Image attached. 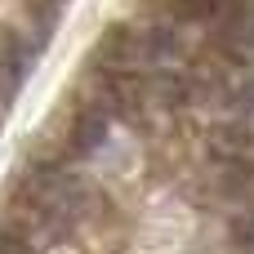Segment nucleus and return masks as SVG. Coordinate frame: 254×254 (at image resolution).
Returning a JSON list of instances; mask_svg holds the SVG:
<instances>
[{"label":"nucleus","mask_w":254,"mask_h":254,"mask_svg":"<svg viewBox=\"0 0 254 254\" xmlns=\"http://www.w3.org/2000/svg\"><path fill=\"white\" fill-rule=\"evenodd\" d=\"M232 246H237V254H254V214H241L232 223Z\"/></svg>","instance_id":"39448f33"},{"label":"nucleus","mask_w":254,"mask_h":254,"mask_svg":"<svg viewBox=\"0 0 254 254\" xmlns=\"http://www.w3.org/2000/svg\"><path fill=\"white\" fill-rule=\"evenodd\" d=\"M165 9L183 22H210L219 13V0H165Z\"/></svg>","instance_id":"20e7f679"},{"label":"nucleus","mask_w":254,"mask_h":254,"mask_svg":"<svg viewBox=\"0 0 254 254\" xmlns=\"http://www.w3.org/2000/svg\"><path fill=\"white\" fill-rule=\"evenodd\" d=\"M98 67L107 71V76H116V71H134V67H143V31H134V27H107L103 31V40H98Z\"/></svg>","instance_id":"f03ea898"},{"label":"nucleus","mask_w":254,"mask_h":254,"mask_svg":"<svg viewBox=\"0 0 254 254\" xmlns=\"http://www.w3.org/2000/svg\"><path fill=\"white\" fill-rule=\"evenodd\" d=\"M107 125H112V107H107V103L80 107V112H76V121H71L67 152H71V156H94V152L107 143Z\"/></svg>","instance_id":"7ed1b4c3"},{"label":"nucleus","mask_w":254,"mask_h":254,"mask_svg":"<svg viewBox=\"0 0 254 254\" xmlns=\"http://www.w3.org/2000/svg\"><path fill=\"white\" fill-rule=\"evenodd\" d=\"M22 205L31 210L36 223H45V228H67V223L80 214L85 192H80V183H76L71 174H63V170H36V174L27 179V188H22Z\"/></svg>","instance_id":"f257e3e1"},{"label":"nucleus","mask_w":254,"mask_h":254,"mask_svg":"<svg viewBox=\"0 0 254 254\" xmlns=\"http://www.w3.org/2000/svg\"><path fill=\"white\" fill-rule=\"evenodd\" d=\"M54 4H58V0H54Z\"/></svg>","instance_id":"0eeeda50"},{"label":"nucleus","mask_w":254,"mask_h":254,"mask_svg":"<svg viewBox=\"0 0 254 254\" xmlns=\"http://www.w3.org/2000/svg\"><path fill=\"white\" fill-rule=\"evenodd\" d=\"M0 254H31L27 250V237L13 232V228H0Z\"/></svg>","instance_id":"423d86ee"},{"label":"nucleus","mask_w":254,"mask_h":254,"mask_svg":"<svg viewBox=\"0 0 254 254\" xmlns=\"http://www.w3.org/2000/svg\"><path fill=\"white\" fill-rule=\"evenodd\" d=\"M250 4H254V0H250Z\"/></svg>","instance_id":"6e6552de"}]
</instances>
